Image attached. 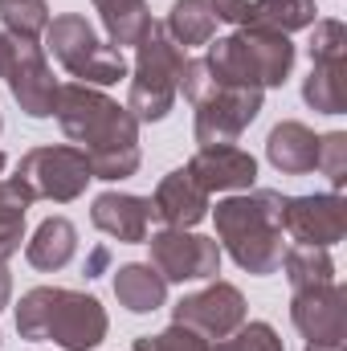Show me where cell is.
I'll return each mask as SVG.
<instances>
[{"label":"cell","mask_w":347,"mask_h":351,"mask_svg":"<svg viewBox=\"0 0 347 351\" xmlns=\"http://www.w3.org/2000/svg\"><path fill=\"white\" fill-rule=\"evenodd\" d=\"M53 114L74 147L86 152L94 180H127L139 172V119L127 106L94 86L66 82L58 86Z\"/></svg>","instance_id":"cell-1"},{"label":"cell","mask_w":347,"mask_h":351,"mask_svg":"<svg viewBox=\"0 0 347 351\" xmlns=\"http://www.w3.org/2000/svg\"><path fill=\"white\" fill-rule=\"evenodd\" d=\"M282 192L258 188L241 196H225L217 204V245L241 265L246 274H274L282 265L286 241H282Z\"/></svg>","instance_id":"cell-2"},{"label":"cell","mask_w":347,"mask_h":351,"mask_svg":"<svg viewBox=\"0 0 347 351\" xmlns=\"http://www.w3.org/2000/svg\"><path fill=\"white\" fill-rule=\"evenodd\" d=\"M106 311L94 294L66 286H37L16 306V331L29 343H58L66 351H90L106 339Z\"/></svg>","instance_id":"cell-3"},{"label":"cell","mask_w":347,"mask_h":351,"mask_svg":"<svg viewBox=\"0 0 347 351\" xmlns=\"http://www.w3.org/2000/svg\"><path fill=\"white\" fill-rule=\"evenodd\" d=\"M204 66L213 74L217 86H250V90H270L282 86L294 70V45L282 33H265V29H237L229 37L208 41Z\"/></svg>","instance_id":"cell-4"},{"label":"cell","mask_w":347,"mask_h":351,"mask_svg":"<svg viewBox=\"0 0 347 351\" xmlns=\"http://www.w3.org/2000/svg\"><path fill=\"white\" fill-rule=\"evenodd\" d=\"M184 66H188L184 49L168 37V29L160 21H152V29L135 45V74H131V102H127V110L139 123L168 119V110L176 106V94H180Z\"/></svg>","instance_id":"cell-5"},{"label":"cell","mask_w":347,"mask_h":351,"mask_svg":"<svg viewBox=\"0 0 347 351\" xmlns=\"http://www.w3.org/2000/svg\"><path fill=\"white\" fill-rule=\"evenodd\" d=\"M45 49L62 62V70L70 78H78L82 86H115L119 78H127V58L123 49L106 45L94 29H90L86 16L78 12H66V16H53L49 29H45Z\"/></svg>","instance_id":"cell-6"},{"label":"cell","mask_w":347,"mask_h":351,"mask_svg":"<svg viewBox=\"0 0 347 351\" xmlns=\"http://www.w3.org/2000/svg\"><path fill=\"white\" fill-rule=\"evenodd\" d=\"M16 180H21V188L33 200L70 204V200H78L86 192L94 172H90V160L82 147L58 143V147H33V152H25L21 164H16Z\"/></svg>","instance_id":"cell-7"},{"label":"cell","mask_w":347,"mask_h":351,"mask_svg":"<svg viewBox=\"0 0 347 351\" xmlns=\"http://www.w3.org/2000/svg\"><path fill=\"white\" fill-rule=\"evenodd\" d=\"M261 94L265 90H250V86H217L196 98V123H192V135L200 147L208 143H237V135L258 119L261 110Z\"/></svg>","instance_id":"cell-8"},{"label":"cell","mask_w":347,"mask_h":351,"mask_svg":"<svg viewBox=\"0 0 347 351\" xmlns=\"http://www.w3.org/2000/svg\"><path fill=\"white\" fill-rule=\"evenodd\" d=\"M282 233L294 245L331 250L347 233V200L339 192H315V196H286L282 200Z\"/></svg>","instance_id":"cell-9"},{"label":"cell","mask_w":347,"mask_h":351,"mask_svg":"<svg viewBox=\"0 0 347 351\" xmlns=\"http://www.w3.org/2000/svg\"><path fill=\"white\" fill-rule=\"evenodd\" d=\"M147 245H152V265L164 282H200L221 274V245L213 237L188 229H164Z\"/></svg>","instance_id":"cell-10"},{"label":"cell","mask_w":347,"mask_h":351,"mask_svg":"<svg viewBox=\"0 0 347 351\" xmlns=\"http://www.w3.org/2000/svg\"><path fill=\"white\" fill-rule=\"evenodd\" d=\"M172 323H184L192 331H200L208 343L233 335L246 323V298L233 282H213L196 294H184L172 306Z\"/></svg>","instance_id":"cell-11"},{"label":"cell","mask_w":347,"mask_h":351,"mask_svg":"<svg viewBox=\"0 0 347 351\" xmlns=\"http://www.w3.org/2000/svg\"><path fill=\"white\" fill-rule=\"evenodd\" d=\"M290 319L302 331V339H311V348H331L344 351L347 335V294L339 282L327 286H311V290H294L290 298Z\"/></svg>","instance_id":"cell-12"},{"label":"cell","mask_w":347,"mask_h":351,"mask_svg":"<svg viewBox=\"0 0 347 351\" xmlns=\"http://www.w3.org/2000/svg\"><path fill=\"white\" fill-rule=\"evenodd\" d=\"M4 82H8L16 106L29 119H49L53 114L58 82H53V70H49V62H45L37 41H12V58H8Z\"/></svg>","instance_id":"cell-13"},{"label":"cell","mask_w":347,"mask_h":351,"mask_svg":"<svg viewBox=\"0 0 347 351\" xmlns=\"http://www.w3.org/2000/svg\"><path fill=\"white\" fill-rule=\"evenodd\" d=\"M217 21L237 29H265V33H294L315 25V0H208Z\"/></svg>","instance_id":"cell-14"},{"label":"cell","mask_w":347,"mask_h":351,"mask_svg":"<svg viewBox=\"0 0 347 351\" xmlns=\"http://www.w3.org/2000/svg\"><path fill=\"white\" fill-rule=\"evenodd\" d=\"M192 180L213 196V192H250L258 180V160L237 147V143H208L196 147V156L184 164Z\"/></svg>","instance_id":"cell-15"},{"label":"cell","mask_w":347,"mask_h":351,"mask_svg":"<svg viewBox=\"0 0 347 351\" xmlns=\"http://www.w3.org/2000/svg\"><path fill=\"white\" fill-rule=\"evenodd\" d=\"M152 217H160L168 229H192L208 217V192L192 180L188 168H176L156 184Z\"/></svg>","instance_id":"cell-16"},{"label":"cell","mask_w":347,"mask_h":351,"mask_svg":"<svg viewBox=\"0 0 347 351\" xmlns=\"http://www.w3.org/2000/svg\"><path fill=\"white\" fill-rule=\"evenodd\" d=\"M90 221L106 237H115L123 245H139V241H147L152 200L147 196H131V192H102V196H94Z\"/></svg>","instance_id":"cell-17"},{"label":"cell","mask_w":347,"mask_h":351,"mask_svg":"<svg viewBox=\"0 0 347 351\" xmlns=\"http://www.w3.org/2000/svg\"><path fill=\"white\" fill-rule=\"evenodd\" d=\"M265 156L278 172L286 176H307L319 164V135L302 123H278L265 139Z\"/></svg>","instance_id":"cell-18"},{"label":"cell","mask_w":347,"mask_h":351,"mask_svg":"<svg viewBox=\"0 0 347 351\" xmlns=\"http://www.w3.org/2000/svg\"><path fill=\"white\" fill-rule=\"evenodd\" d=\"M115 298L119 306H127L131 315H152L164 306L168 298V282L156 274L152 262H131L115 269Z\"/></svg>","instance_id":"cell-19"},{"label":"cell","mask_w":347,"mask_h":351,"mask_svg":"<svg viewBox=\"0 0 347 351\" xmlns=\"http://www.w3.org/2000/svg\"><path fill=\"white\" fill-rule=\"evenodd\" d=\"M78 254V229L66 221V217H45L41 225H37V233L29 237V245H25V258L29 265H37V269H62V265H70V258Z\"/></svg>","instance_id":"cell-20"},{"label":"cell","mask_w":347,"mask_h":351,"mask_svg":"<svg viewBox=\"0 0 347 351\" xmlns=\"http://www.w3.org/2000/svg\"><path fill=\"white\" fill-rule=\"evenodd\" d=\"M94 12L110 37L115 49L123 45H139L143 33L152 29V12H147V0H94Z\"/></svg>","instance_id":"cell-21"},{"label":"cell","mask_w":347,"mask_h":351,"mask_svg":"<svg viewBox=\"0 0 347 351\" xmlns=\"http://www.w3.org/2000/svg\"><path fill=\"white\" fill-rule=\"evenodd\" d=\"M168 37H172L180 49H192V45H208L213 33H217V16L208 8V0H176L168 21H164Z\"/></svg>","instance_id":"cell-22"},{"label":"cell","mask_w":347,"mask_h":351,"mask_svg":"<svg viewBox=\"0 0 347 351\" xmlns=\"http://www.w3.org/2000/svg\"><path fill=\"white\" fill-rule=\"evenodd\" d=\"M302 98L323 114L347 110V62H315L311 78L302 82Z\"/></svg>","instance_id":"cell-23"},{"label":"cell","mask_w":347,"mask_h":351,"mask_svg":"<svg viewBox=\"0 0 347 351\" xmlns=\"http://www.w3.org/2000/svg\"><path fill=\"white\" fill-rule=\"evenodd\" d=\"M33 204V196L21 188L16 176L0 180V262H8L21 241H25V208Z\"/></svg>","instance_id":"cell-24"},{"label":"cell","mask_w":347,"mask_h":351,"mask_svg":"<svg viewBox=\"0 0 347 351\" xmlns=\"http://www.w3.org/2000/svg\"><path fill=\"white\" fill-rule=\"evenodd\" d=\"M278 269H286L290 290H311V286L335 282V262H331V254H327V250H315V245H286Z\"/></svg>","instance_id":"cell-25"},{"label":"cell","mask_w":347,"mask_h":351,"mask_svg":"<svg viewBox=\"0 0 347 351\" xmlns=\"http://www.w3.org/2000/svg\"><path fill=\"white\" fill-rule=\"evenodd\" d=\"M0 21L12 41H37L49 29V4L45 0H0Z\"/></svg>","instance_id":"cell-26"},{"label":"cell","mask_w":347,"mask_h":351,"mask_svg":"<svg viewBox=\"0 0 347 351\" xmlns=\"http://www.w3.org/2000/svg\"><path fill=\"white\" fill-rule=\"evenodd\" d=\"M213 351H286V348H282V335L270 323H241L233 335L217 339Z\"/></svg>","instance_id":"cell-27"},{"label":"cell","mask_w":347,"mask_h":351,"mask_svg":"<svg viewBox=\"0 0 347 351\" xmlns=\"http://www.w3.org/2000/svg\"><path fill=\"white\" fill-rule=\"evenodd\" d=\"M135 351H213V343L200 331H192L184 323H172L160 335H139L135 339Z\"/></svg>","instance_id":"cell-28"},{"label":"cell","mask_w":347,"mask_h":351,"mask_svg":"<svg viewBox=\"0 0 347 351\" xmlns=\"http://www.w3.org/2000/svg\"><path fill=\"white\" fill-rule=\"evenodd\" d=\"M311 62H347V25L344 21H315Z\"/></svg>","instance_id":"cell-29"},{"label":"cell","mask_w":347,"mask_h":351,"mask_svg":"<svg viewBox=\"0 0 347 351\" xmlns=\"http://www.w3.org/2000/svg\"><path fill=\"white\" fill-rule=\"evenodd\" d=\"M315 168H323V176H327L335 188L347 184V135L344 131L319 135V164H315Z\"/></svg>","instance_id":"cell-30"},{"label":"cell","mask_w":347,"mask_h":351,"mask_svg":"<svg viewBox=\"0 0 347 351\" xmlns=\"http://www.w3.org/2000/svg\"><path fill=\"white\" fill-rule=\"evenodd\" d=\"M8 58H12V37L0 33V78H4V70H8Z\"/></svg>","instance_id":"cell-31"},{"label":"cell","mask_w":347,"mask_h":351,"mask_svg":"<svg viewBox=\"0 0 347 351\" xmlns=\"http://www.w3.org/2000/svg\"><path fill=\"white\" fill-rule=\"evenodd\" d=\"M8 294H12V278H8V269H4V262H0V311L8 306Z\"/></svg>","instance_id":"cell-32"},{"label":"cell","mask_w":347,"mask_h":351,"mask_svg":"<svg viewBox=\"0 0 347 351\" xmlns=\"http://www.w3.org/2000/svg\"><path fill=\"white\" fill-rule=\"evenodd\" d=\"M307 351H331V348H307Z\"/></svg>","instance_id":"cell-33"},{"label":"cell","mask_w":347,"mask_h":351,"mask_svg":"<svg viewBox=\"0 0 347 351\" xmlns=\"http://www.w3.org/2000/svg\"><path fill=\"white\" fill-rule=\"evenodd\" d=\"M0 172H4V152H0Z\"/></svg>","instance_id":"cell-34"},{"label":"cell","mask_w":347,"mask_h":351,"mask_svg":"<svg viewBox=\"0 0 347 351\" xmlns=\"http://www.w3.org/2000/svg\"><path fill=\"white\" fill-rule=\"evenodd\" d=\"M0 131H4V119H0Z\"/></svg>","instance_id":"cell-35"}]
</instances>
